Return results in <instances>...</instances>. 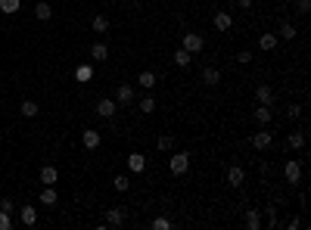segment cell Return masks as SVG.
Segmentation results:
<instances>
[{
	"label": "cell",
	"mask_w": 311,
	"mask_h": 230,
	"mask_svg": "<svg viewBox=\"0 0 311 230\" xmlns=\"http://www.w3.org/2000/svg\"><path fill=\"white\" fill-rule=\"evenodd\" d=\"M187 168H190V153H171V156H168V171H171L175 177L187 174Z\"/></svg>",
	"instance_id": "obj_1"
},
{
	"label": "cell",
	"mask_w": 311,
	"mask_h": 230,
	"mask_svg": "<svg viewBox=\"0 0 311 230\" xmlns=\"http://www.w3.org/2000/svg\"><path fill=\"white\" fill-rule=\"evenodd\" d=\"M181 47L187 50V53H202V47H205V41H202V34H196V31H187L184 34V41H181Z\"/></svg>",
	"instance_id": "obj_2"
},
{
	"label": "cell",
	"mask_w": 311,
	"mask_h": 230,
	"mask_svg": "<svg viewBox=\"0 0 311 230\" xmlns=\"http://www.w3.org/2000/svg\"><path fill=\"white\" fill-rule=\"evenodd\" d=\"M283 177H286V183L302 180V159H290V162L283 165Z\"/></svg>",
	"instance_id": "obj_3"
},
{
	"label": "cell",
	"mask_w": 311,
	"mask_h": 230,
	"mask_svg": "<svg viewBox=\"0 0 311 230\" xmlns=\"http://www.w3.org/2000/svg\"><path fill=\"white\" fill-rule=\"evenodd\" d=\"M94 112L100 115V118H112V115L119 112V103H115L112 97H103V100L97 103V106H94Z\"/></svg>",
	"instance_id": "obj_4"
},
{
	"label": "cell",
	"mask_w": 311,
	"mask_h": 230,
	"mask_svg": "<svg viewBox=\"0 0 311 230\" xmlns=\"http://www.w3.org/2000/svg\"><path fill=\"white\" fill-rule=\"evenodd\" d=\"M246 183V171H243V165H230L227 168V187H243Z\"/></svg>",
	"instance_id": "obj_5"
},
{
	"label": "cell",
	"mask_w": 311,
	"mask_h": 230,
	"mask_svg": "<svg viewBox=\"0 0 311 230\" xmlns=\"http://www.w3.org/2000/svg\"><path fill=\"white\" fill-rule=\"evenodd\" d=\"M202 84L205 87H218V84H221V68H218V65H205L202 68Z\"/></svg>",
	"instance_id": "obj_6"
},
{
	"label": "cell",
	"mask_w": 311,
	"mask_h": 230,
	"mask_svg": "<svg viewBox=\"0 0 311 230\" xmlns=\"http://www.w3.org/2000/svg\"><path fill=\"white\" fill-rule=\"evenodd\" d=\"M252 146H255V149H271L274 146V134L268 128H261L258 134H252Z\"/></svg>",
	"instance_id": "obj_7"
},
{
	"label": "cell",
	"mask_w": 311,
	"mask_h": 230,
	"mask_svg": "<svg viewBox=\"0 0 311 230\" xmlns=\"http://www.w3.org/2000/svg\"><path fill=\"white\" fill-rule=\"evenodd\" d=\"M119 106H131L134 103V87L131 84H119V90H115V97H112Z\"/></svg>",
	"instance_id": "obj_8"
},
{
	"label": "cell",
	"mask_w": 311,
	"mask_h": 230,
	"mask_svg": "<svg viewBox=\"0 0 311 230\" xmlns=\"http://www.w3.org/2000/svg\"><path fill=\"white\" fill-rule=\"evenodd\" d=\"M243 224H246V230H261V212L258 209H246L243 212Z\"/></svg>",
	"instance_id": "obj_9"
},
{
	"label": "cell",
	"mask_w": 311,
	"mask_h": 230,
	"mask_svg": "<svg viewBox=\"0 0 311 230\" xmlns=\"http://www.w3.org/2000/svg\"><path fill=\"white\" fill-rule=\"evenodd\" d=\"M212 25H215L218 31H230V25H234V16L224 13V9H218V13L212 16Z\"/></svg>",
	"instance_id": "obj_10"
},
{
	"label": "cell",
	"mask_w": 311,
	"mask_h": 230,
	"mask_svg": "<svg viewBox=\"0 0 311 230\" xmlns=\"http://www.w3.org/2000/svg\"><path fill=\"white\" fill-rule=\"evenodd\" d=\"M128 171H134V174H143V171H146V156H143V153H131V156H128Z\"/></svg>",
	"instance_id": "obj_11"
},
{
	"label": "cell",
	"mask_w": 311,
	"mask_h": 230,
	"mask_svg": "<svg viewBox=\"0 0 311 230\" xmlns=\"http://www.w3.org/2000/svg\"><path fill=\"white\" fill-rule=\"evenodd\" d=\"M19 221L25 227H34V224H38V209H34V205H22V209H19Z\"/></svg>",
	"instance_id": "obj_12"
},
{
	"label": "cell",
	"mask_w": 311,
	"mask_h": 230,
	"mask_svg": "<svg viewBox=\"0 0 311 230\" xmlns=\"http://www.w3.org/2000/svg\"><path fill=\"white\" fill-rule=\"evenodd\" d=\"M90 59H94V62H106L109 59V47H106V44H100V41H94V44H90Z\"/></svg>",
	"instance_id": "obj_13"
},
{
	"label": "cell",
	"mask_w": 311,
	"mask_h": 230,
	"mask_svg": "<svg viewBox=\"0 0 311 230\" xmlns=\"http://www.w3.org/2000/svg\"><path fill=\"white\" fill-rule=\"evenodd\" d=\"M81 143H84V149H97V146L103 143V137H100V131H94V128H87V131L81 134Z\"/></svg>",
	"instance_id": "obj_14"
},
{
	"label": "cell",
	"mask_w": 311,
	"mask_h": 230,
	"mask_svg": "<svg viewBox=\"0 0 311 230\" xmlns=\"http://www.w3.org/2000/svg\"><path fill=\"white\" fill-rule=\"evenodd\" d=\"M277 34H271V31H264V34H258V47L264 50V53H271V50H277Z\"/></svg>",
	"instance_id": "obj_15"
},
{
	"label": "cell",
	"mask_w": 311,
	"mask_h": 230,
	"mask_svg": "<svg viewBox=\"0 0 311 230\" xmlns=\"http://www.w3.org/2000/svg\"><path fill=\"white\" fill-rule=\"evenodd\" d=\"M255 100L261 103V106H271V103H274V90H271V84H258V87H255Z\"/></svg>",
	"instance_id": "obj_16"
},
{
	"label": "cell",
	"mask_w": 311,
	"mask_h": 230,
	"mask_svg": "<svg viewBox=\"0 0 311 230\" xmlns=\"http://www.w3.org/2000/svg\"><path fill=\"white\" fill-rule=\"evenodd\" d=\"M56 180H60V171H56L53 165H44L41 168V183H44V187H53Z\"/></svg>",
	"instance_id": "obj_17"
},
{
	"label": "cell",
	"mask_w": 311,
	"mask_h": 230,
	"mask_svg": "<svg viewBox=\"0 0 311 230\" xmlns=\"http://www.w3.org/2000/svg\"><path fill=\"white\" fill-rule=\"evenodd\" d=\"M286 146H290L293 153H299V149H305V134H302V131H293V134H286Z\"/></svg>",
	"instance_id": "obj_18"
},
{
	"label": "cell",
	"mask_w": 311,
	"mask_h": 230,
	"mask_svg": "<svg viewBox=\"0 0 311 230\" xmlns=\"http://www.w3.org/2000/svg\"><path fill=\"white\" fill-rule=\"evenodd\" d=\"M171 62H175L178 68H187V65L193 62V53H187L184 47H178V50H175V56H171Z\"/></svg>",
	"instance_id": "obj_19"
},
{
	"label": "cell",
	"mask_w": 311,
	"mask_h": 230,
	"mask_svg": "<svg viewBox=\"0 0 311 230\" xmlns=\"http://www.w3.org/2000/svg\"><path fill=\"white\" fill-rule=\"evenodd\" d=\"M124 224V212L122 209H106V227H122Z\"/></svg>",
	"instance_id": "obj_20"
},
{
	"label": "cell",
	"mask_w": 311,
	"mask_h": 230,
	"mask_svg": "<svg viewBox=\"0 0 311 230\" xmlns=\"http://www.w3.org/2000/svg\"><path fill=\"white\" fill-rule=\"evenodd\" d=\"M296 25H293V22H280V28H277V41H293L296 38Z\"/></svg>",
	"instance_id": "obj_21"
},
{
	"label": "cell",
	"mask_w": 311,
	"mask_h": 230,
	"mask_svg": "<svg viewBox=\"0 0 311 230\" xmlns=\"http://www.w3.org/2000/svg\"><path fill=\"white\" fill-rule=\"evenodd\" d=\"M19 112L25 115V118H34V115L41 112V106H38L34 100H22V103H19Z\"/></svg>",
	"instance_id": "obj_22"
},
{
	"label": "cell",
	"mask_w": 311,
	"mask_h": 230,
	"mask_svg": "<svg viewBox=\"0 0 311 230\" xmlns=\"http://www.w3.org/2000/svg\"><path fill=\"white\" fill-rule=\"evenodd\" d=\"M90 78H94V65H87V62H84V65H78V68H75V81L87 84Z\"/></svg>",
	"instance_id": "obj_23"
},
{
	"label": "cell",
	"mask_w": 311,
	"mask_h": 230,
	"mask_svg": "<svg viewBox=\"0 0 311 230\" xmlns=\"http://www.w3.org/2000/svg\"><path fill=\"white\" fill-rule=\"evenodd\" d=\"M271 118H274V109H271V106H261V103H258V109H255V121H258V124H271Z\"/></svg>",
	"instance_id": "obj_24"
},
{
	"label": "cell",
	"mask_w": 311,
	"mask_h": 230,
	"mask_svg": "<svg viewBox=\"0 0 311 230\" xmlns=\"http://www.w3.org/2000/svg\"><path fill=\"white\" fill-rule=\"evenodd\" d=\"M41 205H56V202H60V196H56V190L53 187H41Z\"/></svg>",
	"instance_id": "obj_25"
},
{
	"label": "cell",
	"mask_w": 311,
	"mask_h": 230,
	"mask_svg": "<svg viewBox=\"0 0 311 230\" xmlns=\"http://www.w3.org/2000/svg\"><path fill=\"white\" fill-rule=\"evenodd\" d=\"M50 16H53V6H50V3H44V0H41V3L34 6V19H38V22H47Z\"/></svg>",
	"instance_id": "obj_26"
},
{
	"label": "cell",
	"mask_w": 311,
	"mask_h": 230,
	"mask_svg": "<svg viewBox=\"0 0 311 230\" xmlns=\"http://www.w3.org/2000/svg\"><path fill=\"white\" fill-rule=\"evenodd\" d=\"M137 84H140L143 90H149V87H156V75L149 72V68H143L140 75H137Z\"/></svg>",
	"instance_id": "obj_27"
},
{
	"label": "cell",
	"mask_w": 311,
	"mask_h": 230,
	"mask_svg": "<svg viewBox=\"0 0 311 230\" xmlns=\"http://www.w3.org/2000/svg\"><path fill=\"white\" fill-rule=\"evenodd\" d=\"M90 28H94L97 34H106V31H109V19H106V16H100V13H97L94 19H90Z\"/></svg>",
	"instance_id": "obj_28"
},
{
	"label": "cell",
	"mask_w": 311,
	"mask_h": 230,
	"mask_svg": "<svg viewBox=\"0 0 311 230\" xmlns=\"http://www.w3.org/2000/svg\"><path fill=\"white\" fill-rule=\"evenodd\" d=\"M19 6H22V0H0V13H3V16L19 13Z\"/></svg>",
	"instance_id": "obj_29"
},
{
	"label": "cell",
	"mask_w": 311,
	"mask_h": 230,
	"mask_svg": "<svg viewBox=\"0 0 311 230\" xmlns=\"http://www.w3.org/2000/svg\"><path fill=\"white\" fill-rule=\"evenodd\" d=\"M156 146L162 149V153H171V149H175V137L171 134H159V140H156Z\"/></svg>",
	"instance_id": "obj_30"
},
{
	"label": "cell",
	"mask_w": 311,
	"mask_h": 230,
	"mask_svg": "<svg viewBox=\"0 0 311 230\" xmlns=\"http://www.w3.org/2000/svg\"><path fill=\"white\" fill-rule=\"evenodd\" d=\"M112 187L119 190V193H128L131 190V177L128 174H115V180H112Z\"/></svg>",
	"instance_id": "obj_31"
},
{
	"label": "cell",
	"mask_w": 311,
	"mask_h": 230,
	"mask_svg": "<svg viewBox=\"0 0 311 230\" xmlns=\"http://www.w3.org/2000/svg\"><path fill=\"white\" fill-rule=\"evenodd\" d=\"M264 221H268V230H274L280 224L277 221V205H268V209H264Z\"/></svg>",
	"instance_id": "obj_32"
},
{
	"label": "cell",
	"mask_w": 311,
	"mask_h": 230,
	"mask_svg": "<svg viewBox=\"0 0 311 230\" xmlns=\"http://www.w3.org/2000/svg\"><path fill=\"white\" fill-rule=\"evenodd\" d=\"M175 224H171V218H165V215H159V218H153V230H171Z\"/></svg>",
	"instance_id": "obj_33"
},
{
	"label": "cell",
	"mask_w": 311,
	"mask_h": 230,
	"mask_svg": "<svg viewBox=\"0 0 311 230\" xmlns=\"http://www.w3.org/2000/svg\"><path fill=\"white\" fill-rule=\"evenodd\" d=\"M286 118H290V121L302 118V106H299V103H290V106H286Z\"/></svg>",
	"instance_id": "obj_34"
},
{
	"label": "cell",
	"mask_w": 311,
	"mask_h": 230,
	"mask_svg": "<svg viewBox=\"0 0 311 230\" xmlns=\"http://www.w3.org/2000/svg\"><path fill=\"white\" fill-rule=\"evenodd\" d=\"M140 109H143V115L156 112V100H153V97H143V100H140Z\"/></svg>",
	"instance_id": "obj_35"
},
{
	"label": "cell",
	"mask_w": 311,
	"mask_h": 230,
	"mask_svg": "<svg viewBox=\"0 0 311 230\" xmlns=\"http://www.w3.org/2000/svg\"><path fill=\"white\" fill-rule=\"evenodd\" d=\"M296 13L299 16H308L311 13V0H296Z\"/></svg>",
	"instance_id": "obj_36"
},
{
	"label": "cell",
	"mask_w": 311,
	"mask_h": 230,
	"mask_svg": "<svg viewBox=\"0 0 311 230\" xmlns=\"http://www.w3.org/2000/svg\"><path fill=\"white\" fill-rule=\"evenodd\" d=\"M9 227H13V218H9V212L0 209V230H9Z\"/></svg>",
	"instance_id": "obj_37"
},
{
	"label": "cell",
	"mask_w": 311,
	"mask_h": 230,
	"mask_svg": "<svg viewBox=\"0 0 311 230\" xmlns=\"http://www.w3.org/2000/svg\"><path fill=\"white\" fill-rule=\"evenodd\" d=\"M237 62H240V65H249V62H252V53H249V50H240V53H237Z\"/></svg>",
	"instance_id": "obj_38"
},
{
	"label": "cell",
	"mask_w": 311,
	"mask_h": 230,
	"mask_svg": "<svg viewBox=\"0 0 311 230\" xmlns=\"http://www.w3.org/2000/svg\"><path fill=\"white\" fill-rule=\"evenodd\" d=\"M0 209H3V212H9V215H13V212H16V205H13V199H6V196H3V199H0Z\"/></svg>",
	"instance_id": "obj_39"
},
{
	"label": "cell",
	"mask_w": 311,
	"mask_h": 230,
	"mask_svg": "<svg viewBox=\"0 0 311 230\" xmlns=\"http://www.w3.org/2000/svg\"><path fill=\"white\" fill-rule=\"evenodd\" d=\"M302 227V218H290V221H286V230H299Z\"/></svg>",
	"instance_id": "obj_40"
},
{
	"label": "cell",
	"mask_w": 311,
	"mask_h": 230,
	"mask_svg": "<svg viewBox=\"0 0 311 230\" xmlns=\"http://www.w3.org/2000/svg\"><path fill=\"white\" fill-rule=\"evenodd\" d=\"M258 171H261V177H271V162H261Z\"/></svg>",
	"instance_id": "obj_41"
},
{
	"label": "cell",
	"mask_w": 311,
	"mask_h": 230,
	"mask_svg": "<svg viewBox=\"0 0 311 230\" xmlns=\"http://www.w3.org/2000/svg\"><path fill=\"white\" fill-rule=\"evenodd\" d=\"M237 6L240 9H252V0H237Z\"/></svg>",
	"instance_id": "obj_42"
},
{
	"label": "cell",
	"mask_w": 311,
	"mask_h": 230,
	"mask_svg": "<svg viewBox=\"0 0 311 230\" xmlns=\"http://www.w3.org/2000/svg\"><path fill=\"white\" fill-rule=\"evenodd\" d=\"M134 3H143V0H134Z\"/></svg>",
	"instance_id": "obj_43"
}]
</instances>
